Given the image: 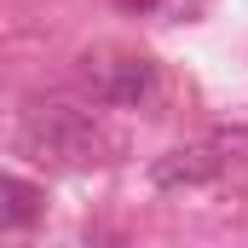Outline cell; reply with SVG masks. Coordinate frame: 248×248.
Listing matches in <instances>:
<instances>
[{"label": "cell", "mask_w": 248, "mask_h": 248, "mask_svg": "<svg viewBox=\"0 0 248 248\" xmlns=\"http://www.w3.org/2000/svg\"><path fill=\"white\" fill-rule=\"evenodd\" d=\"M23 150L58 168H87L98 156V127L75 104H35L23 116Z\"/></svg>", "instance_id": "obj_1"}, {"label": "cell", "mask_w": 248, "mask_h": 248, "mask_svg": "<svg viewBox=\"0 0 248 248\" xmlns=\"http://www.w3.org/2000/svg\"><path fill=\"white\" fill-rule=\"evenodd\" d=\"M93 93H98L104 104H116V110H139V104L156 98V63L116 58V63H104V69L93 75Z\"/></svg>", "instance_id": "obj_2"}, {"label": "cell", "mask_w": 248, "mask_h": 248, "mask_svg": "<svg viewBox=\"0 0 248 248\" xmlns=\"http://www.w3.org/2000/svg\"><path fill=\"white\" fill-rule=\"evenodd\" d=\"M219 162H225V156H214V144H190V150H168V156L150 168V179H156V190L208 185V179L219 173Z\"/></svg>", "instance_id": "obj_3"}, {"label": "cell", "mask_w": 248, "mask_h": 248, "mask_svg": "<svg viewBox=\"0 0 248 248\" xmlns=\"http://www.w3.org/2000/svg\"><path fill=\"white\" fill-rule=\"evenodd\" d=\"M35 219H41V190L0 173V231H23Z\"/></svg>", "instance_id": "obj_4"}, {"label": "cell", "mask_w": 248, "mask_h": 248, "mask_svg": "<svg viewBox=\"0 0 248 248\" xmlns=\"http://www.w3.org/2000/svg\"><path fill=\"white\" fill-rule=\"evenodd\" d=\"M127 12H150V6H156V0H122Z\"/></svg>", "instance_id": "obj_5"}]
</instances>
